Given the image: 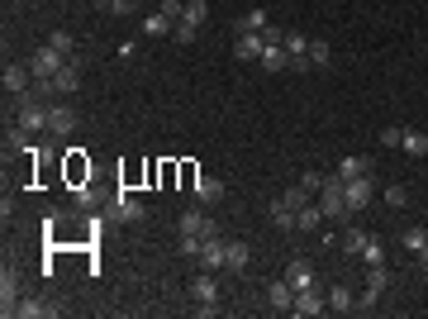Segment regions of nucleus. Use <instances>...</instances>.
Returning a JSON list of instances; mask_svg holds the SVG:
<instances>
[{
    "label": "nucleus",
    "instance_id": "nucleus-1",
    "mask_svg": "<svg viewBox=\"0 0 428 319\" xmlns=\"http://www.w3.org/2000/svg\"><path fill=\"white\" fill-rule=\"evenodd\" d=\"M343 195H348V215H362V210L380 195V186H376V176L366 172V176H352V181H343Z\"/></svg>",
    "mask_w": 428,
    "mask_h": 319
},
{
    "label": "nucleus",
    "instance_id": "nucleus-2",
    "mask_svg": "<svg viewBox=\"0 0 428 319\" xmlns=\"http://www.w3.org/2000/svg\"><path fill=\"white\" fill-rule=\"evenodd\" d=\"M319 210H324V220H352L348 215V195H343V176H329V181H324Z\"/></svg>",
    "mask_w": 428,
    "mask_h": 319
},
{
    "label": "nucleus",
    "instance_id": "nucleus-3",
    "mask_svg": "<svg viewBox=\"0 0 428 319\" xmlns=\"http://www.w3.org/2000/svg\"><path fill=\"white\" fill-rule=\"evenodd\" d=\"M190 296H195V310L200 315H219V281H214V271L200 267V276L190 281Z\"/></svg>",
    "mask_w": 428,
    "mask_h": 319
},
{
    "label": "nucleus",
    "instance_id": "nucleus-4",
    "mask_svg": "<svg viewBox=\"0 0 428 319\" xmlns=\"http://www.w3.org/2000/svg\"><path fill=\"white\" fill-rule=\"evenodd\" d=\"M262 48H267V33L238 29V38H234V58H238V63H257V58H262Z\"/></svg>",
    "mask_w": 428,
    "mask_h": 319
},
{
    "label": "nucleus",
    "instance_id": "nucleus-5",
    "mask_svg": "<svg viewBox=\"0 0 428 319\" xmlns=\"http://www.w3.org/2000/svg\"><path fill=\"white\" fill-rule=\"evenodd\" d=\"M329 310V296H319L314 286L309 291H295V305H290V315H300V319H319Z\"/></svg>",
    "mask_w": 428,
    "mask_h": 319
},
{
    "label": "nucleus",
    "instance_id": "nucleus-6",
    "mask_svg": "<svg viewBox=\"0 0 428 319\" xmlns=\"http://www.w3.org/2000/svg\"><path fill=\"white\" fill-rule=\"evenodd\" d=\"M72 129H77V110H72V105H48V134L67 139Z\"/></svg>",
    "mask_w": 428,
    "mask_h": 319
},
{
    "label": "nucleus",
    "instance_id": "nucleus-7",
    "mask_svg": "<svg viewBox=\"0 0 428 319\" xmlns=\"http://www.w3.org/2000/svg\"><path fill=\"white\" fill-rule=\"evenodd\" d=\"M224 253H229V239L209 234L205 248H200V267H205V271H219V267H224Z\"/></svg>",
    "mask_w": 428,
    "mask_h": 319
},
{
    "label": "nucleus",
    "instance_id": "nucleus-8",
    "mask_svg": "<svg viewBox=\"0 0 428 319\" xmlns=\"http://www.w3.org/2000/svg\"><path fill=\"white\" fill-rule=\"evenodd\" d=\"M285 281H290L295 291H309L314 286V262H309V257H295V262L285 267Z\"/></svg>",
    "mask_w": 428,
    "mask_h": 319
},
{
    "label": "nucleus",
    "instance_id": "nucleus-9",
    "mask_svg": "<svg viewBox=\"0 0 428 319\" xmlns=\"http://www.w3.org/2000/svg\"><path fill=\"white\" fill-rule=\"evenodd\" d=\"M0 81H5V91H10V96H24V91L33 86V72H29V67H19V63H10Z\"/></svg>",
    "mask_w": 428,
    "mask_h": 319
},
{
    "label": "nucleus",
    "instance_id": "nucleus-10",
    "mask_svg": "<svg viewBox=\"0 0 428 319\" xmlns=\"http://www.w3.org/2000/svg\"><path fill=\"white\" fill-rule=\"evenodd\" d=\"M248 262H253V248L243 239H229V253H224V271H248Z\"/></svg>",
    "mask_w": 428,
    "mask_h": 319
},
{
    "label": "nucleus",
    "instance_id": "nucleus-11",
    "mask_svg": "<svg viewBox=\"0 0 428 319\" xmlns=\"http://www.w3.org/2000/svg\"><path fill=\"white\" fill-rule=\"evenodd\" d=\"M114 215H119V220H124V224H138L143 215H148V210H143V200H138V195L119 191V195H114Z\"/></svg>",
    "mask_w": 428,
    "mask_h": 319
},
{
    "label": "nucleus",
    "instance_id": "nucleus-12",
    "mask_svg": "<svg viewBox=\"0 0 428 319\" xmlns=\"http://www.w3.org/2000/svg\"><path fill=\"white\" fill-rule=\"evenodd\" d=\"M15 305H19V276L5 267V271H0V310H5V315H15Z\"/></svg>",
    "mask_w": 428,
    "mask_h": 319
},
{
    "label": "nucleus",
    "instance_id": "nucleus-13",
    "mask_svg": "<svg viewBox=\"0 0 428 319\" xmlns=\"http://www.w3.org/2000/svg\"><path fill=\"white\" fill-rule=\"evenodd\" d=\"M190 195H195L200 205H214V200H224V181L219 176H200V181L190 186Z\"/></svg>",
    "mask_w": 428,
    "mask_h": 319
},
{
    "label": "nucleus",
    "instance_id": "nucleus-14",
    "mask_svg": "<svg viewBox=\"0 0 428 319\" xmlns=\"http://www.w3.org/2000/svg\"><path fill=\"white\" fill-rule=\"evenodd\" d=\"M319 224H324V210H319L314 200H309V205H300V210H295V234H314Z\"/></svg>",
    "mask_w": 428,
    "mask_h": 319
},
{
    "label": "nucleus",
    "instance_id": "nucleus-15",
    "mask_svg": "<svg viewBox=\"0 0 428 319\" xmlns=\"http://www.w3.org/2000/svg\"><path fill=\"white\" fill-rule=\"evenodd\" d=\"M257 63L267 67V72H290V53H285L281 43H267V48H262V58H257Z\"/></svg>",
    "mask_w": 428,
    "mask_h": 319
},
{
    "label": "nucleus",
    "instance_id": "nucleus-16",
    "mask_svg": "<svg viewBox=\"0 0 428 319\" xmlns=\"http://www.w3.org/2000/svg\"><path fill=\"white\" fill-rule=\"evenodd\" d=\"M181 234H200V239H209V234H219V229H214L200 210H186V215H181Z\"/></svg>",
    "mask_w": 428,
    "mask_h": 319
},
{
    "label": "nucleus",
    "instance_id": "nucleus-17",
    "mask_svg": "<svg viewBox=\"0 0 428 319\" xmlns=\"http://www.w3.org/2000/svg\"><path fill=\"white\" fill-rule=\"evenodd\" d=\"M77 86H81V72H77V63H67L62 72L53 77V96H72Z\"/></svg>",
    "mask_w": 428,
    "mask_h": 319
},
{
    "label": "nucleus",
    "instance_id": "nucleus-18",
    "mask_svg": "<svg viewBox=\"0 0 428 319\" xmlns=\"http://www.w3.org/2000/svg\"><path fill=\"white\" fill-rule=\"evenodd\" d=\"M304 58H309V72H324V67L333 63V48H329V38H309V53H304Z\"/></svg>",
    "mask_w": 428,
    "mask_h": 319
},
{
    "label": "nucleus",
    "instance_id": "nucleus-19",
    "mask_svg": "<svg viewBox=\"0 0 428 319\" xmlns=\"http://www.w3.org/2000/svg\"><path fill=\"white\" fill-rule=\"evenodd\" d=\"M267 301H271V310H290V305H295V286H290V281H271V291H267Z\"/></svg>",
    "mask_w": 428,
    "mask_h": 319
},
{
    "label": "nucleus",
    "instance_id": "nucleus-20",
    "mask_svg": "<svg viewBox=\"0 0 428 319\" xmlns=\"http://www.w3.org/2000/svg\"><path fill=\"white\" fill-rule=\"evenodd\" d=\"M15 315L19 319H53V315H57V305H48V301H19Z\"/></svg>",
    "mask_w": 428,
    "mask_h": 319
},
{
    "label": "nucleus",
    "instance_id": "nucleus-21",
    "mask_svg": "<svg viewBox=\"0 0 428 319\" xmlns=\"http://www.w3.org/2000/svg\"><path fill=\"white\" fill-rule=\"evenodd\" d=\"M172 29H176V19H167L162 10L143 19V33H148V38H172Z\"/></svg>",
    "mask_w": 428,
    "mask_h": 319
},
{
    "label": "nucleus",
    "instance_id": "nucleus-22",
    "mask_svg": "<svg viewBox=\"0 0 428 319\" xmlns=\"http://www.w3.org/2000/svg\"><path fill=\"white\" fill-rule=\"evenodd\" d=\"M271 224H276V229H290V234H295V205H285L281 195H276V200H271Z\"/></svg>",
    "mask_w": 428,
    "mask_h": 319
},
{
    "label": "nucleus",
    "instance_id": "nucleus-23",
    "mask_svg": "<svg viewBox=\"0 0 428 319\" xmlns=\"http://www.w3.org/2000/svg\"><path fill=\"white\" fill-rule=\"evenodd\" d=\"M329 310H338V315H352V310H357L352 291H348V286H329Z\"/></svg>",
    "mask_w": 428,
    "mask_h": 319
},
{
    "label": "nucleus",
    "instance_id": "nucleus-24",
    "mask_svg": "<svg viewBox=\"0 0 428 319\" xmlns=\"http://www.w3.org/2000/svg\"><path fill=\"white\" fill-rule=\"evenodd\" d=\"M366 172H371V162H366V158H357V153L338 162V176H343V181H352V176H366Z\"/></svg>",
    "mask_w": 428,
    "mask_h": 319
},
{
    "label": "nucleus",
    "instance_id": "nucleus-25",
    "mask_svg": "<svg viewBox=\"0 0 428 319\" xmlns=\"http://www.w3.org/2000/svg\"><path fill=\"white\" fill-rule=\"evenodd\" d=\"M405 153H410V158H424L428 153V134L424 129H405Z\"/></svg>",
    "mask_w": 428,
    "mask_h": 319
},
{
    "label": "nucleus",
    "instance_id": "nucleus-26",
    "mask_svg": "<svg viewBox=\"0 0 428 319\" xmlns=\"http://www.w3.org/2000/svg\"><path fill=\"white\" fill-rule=\"evenodd\" d=\"M357 257H362L366 267H380V262H385V243H380L376 234H371V239H366V248H362V253H357Z\"/></svg>",
    "mask_w": 428,
    "mask_h": 319
},
{
    "label": "nucleus",
    "instance_id": "nucleus-27",
    "mask_svg": "<svg viewBox=\"0 0 428 319\" xmlns=\"http://www.w3.org/2000/svg\"><path fill=\"white\" fill-rule=\"evenodd\" d=\"M181 19L200 29V24H205V19H209V0H186V15H181Z\"/></svg>",
    "mask_w": 428,
    "mask_h": 319
},
{
    "label": "nucleus",
    "instance_id": "nucleus-28",
    "mask_svg": "<svg viewBox=\"0 0 428 319\" xmlns=\"http://www.w3.org/2000/svg\"><path fill=\"white\" fill-rule=\"evenodd\" d=\"M366 239H371L366 229H348V234H343V253H348V257H357V253L366 248Z\"/></svg>",
    "mask_w": 428,
    "mask_h": 319
},
{
    "label": "nucleus",
    "instance_id": "nucleus-29",
    "mask_svg": "<svg viewBox=\"0 0 428 319\" xmlns=\"http://www.w3.org/2000/svg\"><path fill=\"white\" fill-rule=\"evenodd\" d=\"M238 29H253V33H267L271 24H267V10H248V15L238 19Z\"/></svg>",
    "mask_w": 428,
    "mask_h": 319
},
{
    "label": "nucleus",
    "instance_id": "nucleus-30",
    "mask_svg": "<svg viewBox=\"0 0 428 319\" xmlns=\"http://www.w3.org/2000/svg\"><path fill=\"white\" fill-rule=\"evenodd\" d=\"M366 286L385 296V291H390V271H385V267H366Z\"/></svg>",
    "mask_w": 428,
    "mask_h": 319
},
{
    "label": "nucleus",
    "instance_id": "nucleus-31",
    "mask_svg": "<svg viewBox=\"0 0 428 319\" xmlns=\"http://www.w3.org/2000/svg\"><path fill=\"white\" fill-rule=\"evenodd\" d=\"M95 5H100L105 15H133V10H138V0H95Z\"/></svg>",
    "mask_w": 428,
    "mask_h": 319
},
{
    "label": "nucleus",
    "instance_id": "nucleus-32",
    "mask_svg": "<svg viewBox=\"0 0 428 319\" xmlns=\"http://www.w3.org/2000/svg\"><path fill=\"white\" fill-rule=\"evenodd\" d=\"M380 200H385L390 210H405V205H410V191H405V186H385V191H380Z\"/></svg>",
    "mask_w": 428,
    "mask_h": 319
},
{
    "label": "nucleus",
    "instance_id": "nucleus-33",
    "mask_svg": "<svg viewBox=\"0 0 428 319\" xmlns=\"http://www.w3.org/2000/svg\"><path fill=\"white\" fill-rule=\"evenodd\" d=\"M5 144H10V148H19V153H33V148H29V129H24V124H15V129H10V134H5Z\"/></svg>",
    "mask_w": 428,
    "mask_h": 319
},
{
    "label": "nucleus",
    "instance_id": "nucleus-34",
    "mask_svg": "<svg viewBox=\"0 0 428 319\" xmlns=\"http://www.w3.org/2000/svg\"><path fill=\"white\" fill-rule=\"evenodd\" d=\"M176 248H181V253H186V257H200V248H205V239H200V234H181V239H176Z\"/></svg>",
    "mask_w": 428,
    "mask_h": 319
},
{
    "label": "nucleus",
    "instance_id": "nucleus-35",
    "mask_svg": "<svg viewBox=\"0 0 428 319\" xmlns=\"http://www.w3.org/2000/svg\"><path fill=\"white\" fill-rule=\"evenodd\" d=\"M48 43H53V48H57V53H67V58H72V48H77V38H72V33H67V29L48 33Z\"/></svg>",
    "mask_w": 428,
    "mask_h": 319
},
{
    "label": "nucleus",
    "instance_id": "nucleus-36",
    "mask_svg": "<svg viewBox=\"0 0 428 319\" xmlns=\"http://www.w3.org/2000/svg\"><path fill=\"white\" fill-rule=\"evenodd\" d=\"M380 148H390V153H395V148H405V129H380Z\"/></svg>",
    "mask_w": 428,
    "mask_h": 319
},
{
    "label": "nucleus",
    "instance_id": "nucleus-37",
    "mask_svg": "<svg viewBox=\"0 0 428 319\" xmlns=\"http://www.w3.org/2000/svg\"><path fill=\"white\" fill-rule=\"evenodd\" d=\"M195 24H186V19H176V29H172V43H195Z\"/></svg>",
    "mask_w": 428,
    "mask_h": 319
},
{
    "label": "nucleus",
    "instance_id": "nucleus-38",
    "mask_svg": "<svg viewBox=\"0 0 428 319\" xmlns=\"http://www.w3.org/2000/svg\"><path fill=\"white\" fill-rule=\"evenodd\" d=\"M324 181H329V176H324V172H314V167H309V172L300 176V186H304L309 195H319V191H324Z\"/></svg>",
    "mask_w": 428,
    "mask_h": 319
},
{
    "label": "nucleus",
    "instance_id": "nucleus-39",
    "mask_svg": "<svg viewBox=\"0 0 428 319\" xmlns=\"http://www.w3.org/2000/svg\"><path fill=\"white\" fill-rule=\"evenodd\" d=\"M424 243H428V229H405V248H410V253H419Z\"/></svg>",
    "mask_w": 428,
    "mask_h": 319
},
{
    "label": "nucleus",
    "instance_id": "nucleus-40",
    "mask_svg": "<svg viewBox=\"0 0 428 319\" xmlns=\"http://www.w3.org/2000/svg\"><path fill=\"white\" fill-rule=\"evenodd\" d=\"M162 15H167V19H181V15H186V0H162Z\"/></svg>",
    "mask_w": 428,
    "mask_h": 319
},
{
    "label": "nucleus",
    "instance_id": "nucleus-41",
    "mask_svg": "<svg viewBox=\"0 0 428 319\" xmlns=\"http://www.w3.org/2000/svg\"><path fill=\"white\" fill-rule=\"evenodd\" d=\"M376 301H380V291H371V286H366L362 296H357V310H376Z\"/></svg>",
    "mask_w": 428,
    "mask_h": 319
},
{
    "label": "nucleus",
    "instance_id": "nucleus-42",
    "mask_svg": "<svg viewBox=\"0 0 428 319\" xmlns=\"http://www.w3.org/2000/svg\"><path fill=\"white\" fill-rule=\"evenodd\" d=\"M77 205H95V191H91V186H77Z\"/></svg>",
    "mask_w": 428,
    "mask_h": 319
},
{
    "label": "nucleus",
    "instance_id": "nucleus-43",
    "mask_svg": "<svg viewBox=\"0 0 428 319\" xmlns=\"http://www.w3.org/2000/svg\"><path fill=\"white\" fill-rule=\"evenodd\" d=\"M419 267L428 271V243H424V248H419Z\"/></svg>",
    "mask_w": 428,
    "mask_h": 319
}]
</instances>
